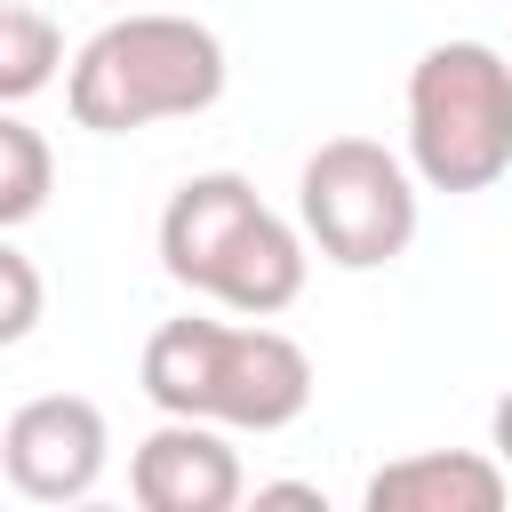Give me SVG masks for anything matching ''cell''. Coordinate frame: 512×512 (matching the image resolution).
I'll return each instance as SVG.
<instances>
[{
	"label": "cell",
	"instance_id": "cell-11",
	"mask_svg": "<svg viewBox=\"0 0 512 512\" xmlns=\"http://www.w3.org/2000/svg\"><path fill=\"white\" fill-rule=\"evenodd\" d=\"M40 328V272H32V256L8 240L0 248V344H24Z\"/></svg>",
	"mask_w": 512,
	"mask_h": 512
},
{
	"label": "cell",
	"instance_id": "cell-3",
	"mask_svg": "<svg viewBox=\"0 0 512 512\" xmlns=\"http://www.w3.org/2000/svg\"><path fill=\"white\" fill-rule=\"evenodd\" d=\"M224 96V40L200 16L128 8L64 72V104L88 136H136L152 120H192Z\"/></svg>",
	"mask_w": 512,
	"mask_h": 512
},
{
	"label": "cell",
	"instance_id": "cell-2",
	"mask_svg": "<svg viewBox=\"0 0 512 512\" xmlns=\"http://www.w3.org/2000/svg\"><path fill=\"white\" fill-rule=\"evenodd\" d=\"M304 232L280 224L248 176L232 168H208V176H184L160 208V272L224 312H248V320H272L304 296Z\"/></svg>",
	"mask_w": 512,
	"mask_h": 512
},
{
	"label": "cell",
	"instance_id": "cell-5",
	"mask_svg": "<svg viewBox=\"0 0 512 512\" xmlns=\"http://www.w3.org/2000/svg\"><path fill=\"white\" fill-rule=\"evenodd\" d=\"M416 160L384 152L376 136H328L296 176L304 240L336 272H384L416 240Z\"/></svg>",
	"mask_w": 512,
	"mask_h": 512
},
{
	"label": "cell",
	"instance_id": "cell-14",
	"mask_svg": "<svg viewBox=\"0 0 512 512\" xmlns=\"http://www.w3.org/2000/svg\"><path fill=\"white\" fill-rule=\"evenodd\" d=\"M112 8H136V0H112Z\"/></svg>",
	"mask_w": 512,
	"mask_h": 512
},
{
	"label": "cell",
	"instance_id": "cell-6",
	"mask_svg": "<svg viewBox=\"0 0 512 512\" xmlns=\"http://www.w3.org/2000/svg\"><path fill=\"white\" fill-rule=\"evenodd\" d=\"M112 464V424L88 392H40L0 424V472L24 504H80Z\"/></svg>",
	"mask_w": 512,
	"mask_h": 512
},
{
	"label": "cell",
	"instance_id": "cell-12",
	"mask_svg": "<svg viewBox=\"0 0 512 512\" xmlns=\"http://www.w3.org/2000/svg\"><path fill=\"white\" fill-rule=\"evenodd\" d=\"M256 504H312V512H328V496H320L312 480H264V488H256Z\"/></svg>",
	"mask_w": 512,
	"mask_h": 512
},
{
	"label": "cell",
	"instance_id": "cell-13",
	"mask_svg": "<svg viewBox=\"0 0 512 512\" xmlns=\"http://www.w3.org/2000/svg\"><path fill=\"white\" fill-rule=\"evenodd\" d=\"M488 448L512 464V392H504V400H496V416H488Z\"/></svg>",
	"mask_w": 512,
	"mask_h": 512
},
{
	"label": "cell",
	"instance_id": "cell-10",
	"mask_svg": "<svg viewBox=\"0 0 512 512\" xmlns=\"http://www.w3.org/2000/svg\"><path fill=\"white\" fill-rule=\"evenodd\" d=\"M48 192H56V152H48V136L8 112V120H0V224H8V232L32 224V216L48 208Z\"/></svg>",
	"mask_w": 512,
	"mask_h": 512
},
{
	"label": "cell",
	"instance_id": "cell-1",
	"mask_svg": "<svg viewBox=\"0 0 512 512\" xmlns=\"http://www.w3.org/2000/svg\"><path fill=\"white\" fill-rule=\"evenodd\" d=\"M136 384L160 416H208L224 432H288L312 408V360L296 336L264 328V320H160Z\"/></svg>",
	"mask_w": 512,
	"mask_h": 512
},
{
	"label": "cell",
	"instance_id": "cell-7",
	"mask_svg": "<svg viewBox=\"0 0 512 512\" xmlns=\"http://www.w3.org/2000/svg\"><path fill=\"white\" fill-rule=\"evenodd\" d=\"M128 496L144 512H232L248 496V472L208 416H168L160 432L136 440L128 456Z\"/></svg>",
	"mask_w": 512,
	"mask_h": 512
},
{
	"label": "cell",
	"instance_id": "cell-4",
	"mask_svg": "<svg viewBox=\"0 0 512 512\" xmlns=\"http://www.w3.org/2000/svg\"><path fill=\"white\" fill-rule=\"evenodd\" d=\"M408 160L432 192L512 176V64L488 40H432L408 64Z\"/></svg>",
	"mask_w": 512,
	"mask_h": 512
},
{
	"label": "cell",
	"instance_id": "cell-9",
	"mask_svg": "<svg viewBox=\"0 0 512 512\" xmlns=\"http://www.w3.org/2000/svg\"><path fill=\"white\" fill-rule=\"evenodd\" d=\"M56 64H64V24L32 0H8L0 8V104L40 96L56 80Z\"/></svg>",
	"mask_w": 512,
	"mask_h": 512
},
{
	"label": "cell",
	"instance_id": "cell-8",
	"mask_svg": "<svg viewBox=\"0 0 512 512\" xmlns=\"http://www.w3.org/2000/svg\"><path fill=\"white\" fill-rule=\"evenodd\" d=\"M512 496V464L488 448H424L400 464H376L360 504L368 512H496Z\"/></svg>",
	"mask_w": 512,
	"mask_h": 512
}]
</instances>
